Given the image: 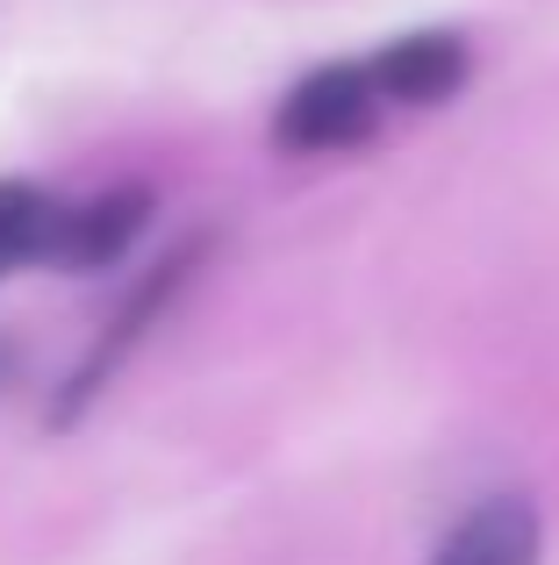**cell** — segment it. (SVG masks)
Masks as SVG:
<instances>
[{
	"label": "cell",
	"mask_w": 559,
	"mask_h": 565,
	"mask_svg": "<svg viewBox=\"0 0 559 565\" xmlns=\"http://www.w3.org/2000/svg\"><path fill=\"white\" fill-rule=\"evenodd\" d=\"M380 79L373 65H323L280 100L273 137L280 151H345V143H366L380 122Z\"/></svg>",
	"instance_id": "cell-1"
},
{
	"label": "cell",
	"mask_w": 559,
	"mask_h": 565,
	"mask_svg": "<svg viewBox=\"0 0 559 565\" xmlns=\"http://www.w3.org/2000/svg\"><path fill=\"white\" fill-rule=\"evenodd\" d=\"M431 565H538V509L517 494H495L437 544Z\"/></svg>",
	"instance_id": "cell-3"
},
{
	"label": "cell",
	"mask_w": 559,
	"mask_h": 565,
	"mask_svg": "<svg viewBox=\"0 0 559 565\" xmlns=\"http://www.w3.org/2000/svg\"><path fill=\"white\" fill-rule=\"evenodd\" d=\"M57 230H65V207L51 193L29 180H0V279L22 273V265H51Z\"/></svg>",
	"instance_id": "cell-5"
},
{
	"label": "cell",
	"mask_w": 559,
	"mask_h": 565,
	"mask_svg": "<svg viewBox=\"0 0 559 565\" xmlns=\"http://www.w3.org/2000/svg\"><path fill=\"white\" fill-rule=\"evenodd\" d=\"M373 79L388 100H409V108H431V100H452L466 86V43L445 36V29H423V36H402L373 57Z\"/></svg>",
	"instance_id": "cell-2"
},
{
	"label": "cell",
	"mask_w": 559,
	"mask_h": 565,
	"mask_svg": "<svg viewBox=\"0 0 559 565\" xmlns=\"http://www.w3.org/2000/svg\"><path fill=\"white\" fill-rule=\"evenodd\" d=\"M144 207H151V193H101V201L86 207H65V230H57V258L51 265H108L129 250V236L144 230Z\"/></svg>",
	"instance_id": "cell-4"
}]
</instances>
